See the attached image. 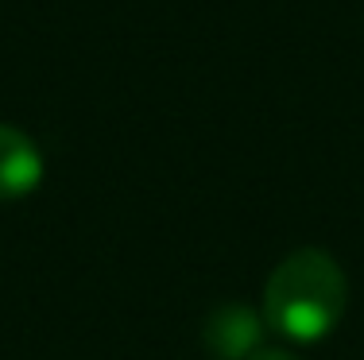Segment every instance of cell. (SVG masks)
I'll list each match as a JSON object with an SVG mask.
<instances>
[{"label": "cell", "instance_id": "cell-2", "mask_svg": "<svg viewBox=\"0 0 364 360\" xmlns=\"http://www.w3.org/2000/svg\"><path fill=\"white\" fill-rule=\"evenodd\" d=\"M202 341L218 360H248L264 349L259 345L264 341V318H259L252 306L225 302L210 314Z\"/></svg>", "mask_w": 364, "mask_h": 360}, {"label": "cell", "instance_id": "cell-4", "mask_svg": "<svg viewBox=\"0 0 364 360\" xmlns=\"http://www.w3.org/2000/svg\"><path fill=\"white\" fill-rule=\"evenodd\" d=\"M248 360H299V356L287 353V349H259V353L248 356Z\"/></svg>", "mask_w": 364, "mask_h": 360}, {"label": "cell", "instance_id": "cell-3", "mask_svg": "<svg viewBox=\"0 0 364 360\" xmlns=\"http://www.w3.org/2000/svg\"><path fill=\"white\" fill-rule=\"evenodd\" d=\"M43 151L28 132L0 124V202H20L43 182Z\"/></svg>", "mask_w": 364, "mask_h": 360}, {"label": "cell", "instance_id": "cell-1", "mask_svg": "<svg viewBox=\"0 0 364 360\" xmlns=\"http://www.w3.org/2000/svg\"><path fill=\"white\" fill-rule=\"evenodd\" d=\"M349 279L326 248H299L264 283V322L291 341H322L341 325Z\"/></svg>", "mask_w": 364, "mask_h": 360}]
</instances>
